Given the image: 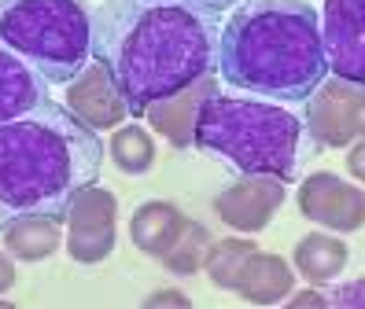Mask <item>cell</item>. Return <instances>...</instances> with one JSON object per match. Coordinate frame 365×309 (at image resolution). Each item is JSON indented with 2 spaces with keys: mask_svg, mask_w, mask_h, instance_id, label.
<instances>
[{
  "mask_svg": "<svg viewBox=\"0 0 365 309\" xmlns=\"http://www.w3.org/2000/svg\"><path fill=\"white\" fill-rule=\"evenodd\" d=\"M299 214L329 232H358L365 225V192L336 173H310L299 188Z\"/></svg>",
  "mask_w": 365,
  "mask_h": 309,
  "instance_id": "obj_10",
  "label": "cell"
},
{
  "mask_svg": "<svg viewBox=\"0 0 365 309\" xmlns=\"http://www.w3.org/2000/svg\"><path fill=\"white\" fill-rule=\"evenodd\" d=\"M144 305H148V309H155V305H178V309H188L192 302H188L185 295H178V291H155L152 298H144Z\"/></svg>",
  "mask_w": 365,
  "mask_h": 309,
  "instance_id": "obj_23",
  "label": "cell"
},
{
  "mask_svg": "<svg viewBox=\"0 0 365 309\" xmlns=\"http://www.w3.org/2000/svg\"><path fill=\"white\" fill-rule=\"evenodd\" d=\"M0 44L45 81L67 85L93 59V19L81 0H4Z\"/></svg>",
  "mask_w": 365,
  "mask_h": 309,
  "instance_id": "obj_5",
  "label": "cell"
},
{
  "mask_svg": "<svg viewBox=\"0 0 365 309\" xmlns=\"http://www.w3.org/2000/svg\"><path fill=\"white\" fill-rule=\"evenodd\" d=\"M185 214L174 206V203H163V199H148V203L137 206L133 221H130V239L133 247L148 258H163L170 247H174V239L181 236L185 229Z\"/></svg>",
  "mask_w": 365,
  "mask_h": 309,
  "instance_id": "obj_15",
  "label": "cell"
},
{
  "mask_svg": "<svg viewBox=\"0 0 365 309\" xmlns=\"http://www.w3.org/2000/svg\"><path fill=\"white\" fill-rule=\"evenodd\" d=\"M255 251H259V247H255L251 236H229V239H218V243L210 239V251L203 258V269L214 280V287L232 291L236 280H240V273H244V265H247V258Z\"/></svg>",
  "mask_w": 365,
  "mask_h": 309,
  "instance_id": "obj_18",
  "label": "cell"
},
{
  "mask_svg": "<svg viewBox=\"0 0 365 309\" xmlns=\"http://www.w3.org/2000/svg\"><path fill=\"white\" fill-rule=\"evenodd\" d=\"M115 229H118L115 195L100 184L81 188L67 210V254L78 265L103 261L115 251Z\"/></svg>",
  "mask_w": 365,
  "mask_h": 309,
  "instance_id": "obj_7",
  "label": "cell"
},
{
  "mask_svg": "<svg viewBox=\"0 0 365 309\" xmlns=\"http://www.w3.org/2000/svg\"><path fill=\"white\" fill-rule=\"evenodd\" d=\"M4 247L15 261H45L59 251V232H63V221L56 217H41V214H30V217H15L8 221L4 229Z\"/></svg>",
  "mask_w": 365,
  "mask_h": 309,
  "instance_id": "obj_16",
  "label": "cell"
},
{
  "mask_svg": "<svg viewBox=\"0 0 365 309\" xmlns=\"http://www.w3.org/2000/svg\"><path fill=\"white\" fill-rule=\"evenodd\" d=\"M192 4H200V8H210V11H232L236 4H240V0H192Z\"/></svg>",
  "mask_w": 365,
  "mask_h": 309,
  "instance_id": "obj_26",
  "label": "cell"
},
{
  "mask_svg": "<svg viewBox=\"0 0 365 309\" xmlns=\"http://www.w3.org/2000/svg\"><path fill=\"white\" fill-rule=\"evenodd\" d=\"M218 11L192 0H103L96 11V59L115 74L130 118L214 70Z\"/></svg>",
  "mask_w": 365,
  "mask_h": 309,
  "instance_id": "obj_1",
  "label": "cell"
},
{
  "mask_svg": "<svg viewBox=\"0 0 365 309\" xmlns=\"http://www.w3.org/2000/svg\"><path fill=\"white\" fill-rule=\"evenodd\" d=\"M63 107H67L81 125H89L93 132L118 129L130 118L125 96H122V88H118L115 74L107 70L103 59H89L67 85H63Z\"/></svg>",
  "mask_w": 365,
  "mask_h": 309,
  "instance_id": "obj_8",
  "label": "cell"
},
{
  "mask_svg": "<svg viewBox=\"0 0 365 309\" xmlns=\"http://www.w3.org/2000/svg\"><path fill=\"white\" fill-rule=\"evenodd\" d=\"M347 169H351V177H358V181L365 184V137L351 144V151H347Z\"/></svg>",
  "mask_w": 365,
  "mask_h": 309,
  "instance_id": "obj_22",
  "label": "cell"
},
{
  "mask_svg": "<svg viewBox=\"0 0 365 309\" xmlns=\"http://www.w3.org/2000/svg\"><path fill=\"white\" fill-rule=\"evenodd\" d=\"M299 140L303 122L266 100L214 93L196 118V147L218 154L240 173H269L284 184L295 181Z\"/></svg>",
  "mask_w": 365,
  "mask_h": 309,
  "instance_id": "obj_4",
  "label": "cell"
},
{
  "mask_svg": "<svg viewBox=\"0 0 365 309\" xmlns=\"http://www.w3.org/2000/svg\"><path fill=\"white\" fill-rule=\"evenodd\" d=\"M218 70L229 88L303 103L329 78L317 11L307 0H240L218 30Z\"/></svg>",
  "mask_w": 365,
  "mask_h": 309,
  "instance_id": "obj_3",
  "label": "cell"
},
{
  "mask_svg": "<svg viewBox=\"0 0 365 309\" xmlns=\"http://www.w3.org/2000/svg\"><path fill=\"white\" fill-rule=\"evenodd\" d=\"M329 305H365V280H354V283H343L339 291H332Z\"/></svg>",
  "mask_w": 365,
  "mask_h": 309,
  "instance_id": "obj_21",
  "label": "cell"
},
{
  "mask_svg": "<svg viewBox=\"0 0 365 309\" xmlns=\"http://www.w3.org/2000/svg\"><path fill=\"white\" fill-rule=\"evenodd\" d=\"M103 151L100 132L48 100L0 122V229L30 214L67 221L74 195L96 184Z\"/></svg>",
  "mask_w": 365,
  "mask_h": 309,
  "instance_id": "obj_2",
  "label": "cell"
},
{
  "mask_svg": "<svg viewBox=\"0 0 365 309\" xmlns=\"http://www.w3.org/2000/svg\"><path fill=\"white\" fill-rule=\"evenodd\" d=\"M292 309H303V305H329V298H321L317 291H303V295H295V298H284Z\"/></svg>",
  "mask_w": 365,
  "mask_h": 309,
  "instance_id": "obj_25",
  "label": "cell"
},
{
  "mask_svg": "<svg viewBox=\"0 0 365 309\" xmlns=\"http://www.w3.org/2000/svg\"><path fill=\"white\" fill-rule=\"evenodd\" d=\"M218 93V85H214V70L203 74L200 81H192L185 88H178L174 96H163L155 100L152 107L144 110V118L152 122V129L159 132V137H166L174 147H196V118L203 103Z\"/></svg>",
  "mask_w": 365,
  "mask_h": 309,
  "instance_id": "obj_12",
  "label": "cell"
},
{
  "mask_svg": "<svg viewBox=\"0 0 365 309\" xmlns=\"http://www.w3.org/2000/svg\"><path fill=\"white\" fill-rule=\"evenodd\" d=\"M284 195H288V184L281 177L244 173L240 181H232L229 188L218 192L214 214H218L222 225H229L232 232L251 236V232H262L277 217V210L284 206Z\"/></svg>",
  "mask_w": 365,
  "mask_h": 309,
  "instance_id": "obj_9",
  "label": "cell"
},
{
  "mask_svg": "<svg viewBox=\"0 0 365 309\" xmlns=\"http://www.w3.org/2000/svg\"><path fill=\"white\" fill-rule=\"evenodd\" d=\"M11 283H15V261L8 251H0V295L11 291Z\"/></svg>",
  "mask_w": 365,
  "mask_h": 309,
  "instance_id": "obj_24",
  "label": "cell"
},
{
  "mask_svg": "<svg viewBox=\"0 0 365 309\" xmlns=\"http://www.w3.org/2000/svg\"><path fill=\"white\" fill-rule=\"evenodd\" d=\"M107 154L122 173L140 177L155 166V140L144 125H118L111 144H107Z\"/></svg>",
  "mask_w": 365,
  "mask_h": 309,
  "instance_id": "obj_19",
  "label": "cell"
},
{
  "mask_svg": "<svg viewBox=\"0 0 365 309\" xmlns=\"http://www.w3.org/2000/svg\"><path fill=\"white\" fill-rule=\"evenodd\" d=\"M292 287H295L292 261H284L281 254L255 251L247 258V265H244V273H240L232 291L251 305H277V302H284L292 295Z\"/></svg>",
  "mask_w": 365,
  "mask_h": 309,
  "instance_id": "obj_14",
  "label": "cell"
},
{
  "mask_svg": "<svg viewBox=\"0 0 365 309\" xmlns=\"http://www.w3.org/2000/svg\"><path fill=\"white\" fill-rule=\"evenodd\" d=\"M207 251H210V232L200 225V221H185V229L174 239V247L163 254V265L174 276H192V273L203 269Z\"/></svg>",
  "mask_w": 365,
  "mask_h": 309,
  "instance_id": "obj_20",
  "label": "cell"
},
{
  "mask_svg": "<svg viewBox=\"0 0 365 309\" xmlns=\"http://www.w3.org/2000/svg\"><path fill=\"white\" fill-rule=\"evenodd\" d=\"M45 78L26 59H19L8 44H0V122L23 118L45 103Z\"/></svg>",
  "mask_w": 365,
  "mask_h": 309,
  "instance_id": "obj_13",
  "label": "cell"
},
{
  "mask_svg": "<svg viewBox=\"0 0 365 309\" xmlns=\"http://www.w3.org/2000/svg\"><path fill=\"white\" fill-rule=\"evenodd\" d=\"M303 129L314 151L351 147L354 140H361L365 137V85L325 78L307 96Z\"/></svg>",
  "mask_w": 365,
  "mask_h": 309,
  "instance_id": "obj_6",
  "label": "cell"
},
{
  "mask_svg": "<svg viewBox=\"0 0 365 309\" xmlns=\"http://www.w3.org/2000/svg\"><path fill=\"white\" fill-rule=\"evenodd\" d=\"M292 265L303 273V280L329 283L347 269V243H343L339 236H329V232L303 236L292 251Z\"/></svg>",
  "mask_w": 365,
  "mask_h": 309,
  "instance_id": "obj_17",
  "label": "cell"
},
{
  "mask_svg": "<svg viewBox=\"0 0 365 309\" xmlns=\"http://www.w3.org/2000/svg\"><path fill=\"white\" fill-rule=\"evenodd\" d=\"M321 37L332 78L365 85V0H325Z\"/></svg>",
  "mask_w": 365,
  "mask_h": 309,
  "instance_id": "obj_11",
  "label": "cell"
}]
</instances>
